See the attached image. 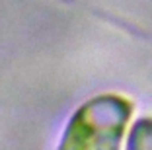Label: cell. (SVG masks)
I'll list each match as a JSON object with an SVG mask.
<instances>
[{
	"label": "cell",
	"mask_w": 152,
	"mask_h": 150,
	"mask_svg": "<svg viewBox=\"0 0 152 150\" xmlns=\"http://www.w3.org/2000/svg\"><path fill=\"white\" fill-rule=\"evenodd\" d=\"M131 113V102L121 96L105 94L94 97L72 115L61 148H117Z\"/></svg>",
	"instance_id": "cell-1"
},
{
	"label": "cell",
	"mask_w": 152,
	"mask_h": 150,
	"mask_svg": "<svg viewBox=\"0 0 152 150\" xmlns=\"http://www.w3.org/2000/svg\"><path fill=\"white\" fill-rule=\"evenodd\" d=\"M131 148H152V119H140L133 127L129 138Z\"/></svg>",
	"instance_id": "cell-2"
}]
</instances>
